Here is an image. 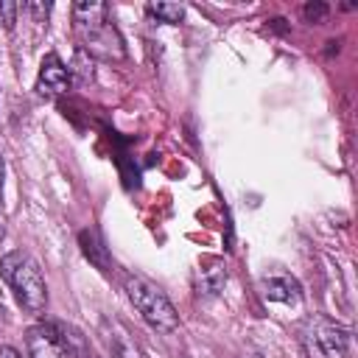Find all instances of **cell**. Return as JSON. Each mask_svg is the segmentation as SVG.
I'll return each instance as SVG.
<instances>
[{"label": "cell", "instance_id": "6da1fadb", "mask_svg": "<svg viewBox=\"0 0 358 358\" xmlns=\"http://www.w3.org/2000/svg\"><path fill=\"white\" fill-rule=\"evenodd\" d=\"M73 31L78 36V45L92 59H123L126 48L117 34V28L109 22V6L106 3H76L73 6Z\"/></svg>", "mask_w": 358, "mask_h": 358}, {"label": "cell", "instance_id": "7a4b0ae2", "mask_svg": "<svg viewBox=\"0 0 358 358\" xmlns=\"http://www.w3.org/2000/svg\"><path fill=\"white\" fill-rule=\"evenodd\" d=\"M0 277L11 285L20 308L31 316H42L45 308H48V282L42 277V268L39 263L22 252V249H14L8 255L0 257Z\"/></svg>", "mask_w": 358, "mask_h": 358}, {"label": "cell", "instance_id": "3957f363", "mask_svg": "<svg viewBox=\"0 0 358 358\" xmlns=\"http://www.w3.org/2000/svg\"><path fill=\"white\" fill-rule=\"evenodd\" d=\"M28 358H92L84 333L67 322H39L25 333Z\"/></svg>", "mask_w": 358, "mask_h": 358}, {"label": "cell", "instance_id": "277c9868", "mask_svg": "<svg viewBox=\"0 0 358 358\" xmlns=\"http://www.w3.org/2000/svg\"><path fill=\"white\" fill-rule=\"evenodd\" d=\"M123 291H126L129 302L134 305V310L143 316L145 324H151L159 333L179 330V313H176L173 302L168 299V294L159 285H154L151 280H145L140 274H126L123 277Z\"/></svg>", "mask_w": 358, "mask_h": 358}, {"label": "cell", "instance_id": "5b68a950", "mask_svg": "<svg viewBox=\"0 0 358 358\" xmlns=\"http://www.w3.org/2000/svg\"><path fill=\"white\" fill-rule=\"evenodd\" d=\"M296 333L308 358H344L350 350V330L319 313L308 316Z\"/></svg>", "mask_w": 358, "mask_h": 358}, {"label": "cell", "instance_id": "8992f818", "mask_svg": "<svg viewBox=\"0 0 358 358\" xmlns=\"http://www.w3.org/2000/svg\"><path fill=\"white\" fill-rule=\"evenodd\" d=\"M73 87V78H70V67L56 56V53H48L39 64V76H36V92L42 98H59L64 95L67 90Z\"/></svg>", "mask_w": 358, "mask_h": 358}, {"label": "cell", "instance_id": "52a82bcc", "mask_svg": "<svg viewBox=\"0 0 358 358\" xmlns=\"http://www.w3.org/2000/svg\"><path fill=\"white\" fill-rule=\"evenodd\" d=\"M98 336H101V341L106 344V350L112 352V358H143V352H140L134 336L129 333V327H126L123 322L103 316L101 324H98Z\"/></svg>", "mask_w": 358, "mask_h": 358}, {"label": "cell", "instance_id": "ba28073f", "mask_svg": "<svg viewBox=\"0 0 358 358\" xmlns=\"http://www.w3.org/2000/svg\"><path fill=\"white\" fill-rule=\"evenodd\" d=\"M260 294L268 302H299L302 299V288L291 274H268L260 280Z\"/></svg>", "mask_w": 358, "mask_h": 358}, {"label": "cell", "instance_id": "9c48e42d", "mask_svg": "<svg viewBox=\"0 0 358 358\" xmlns=\"http://www.w3.org/2000/svg\"><path fill=\"white\" fill-rule=\"evenodd\" d=\"M145 11L151 17H157L159 22H171V25L185 20V6H179V3H148Z\"/></svg>", "mask_w": 358, "mask_h": 358}, {"label": "cell", "instance_id": "30bf717a", "mask_svg": "<svg viewBox=\"0 0 358 358\" xmlns=\"http://www.w3.org/2000/svg\"><path fill=\"white\" fill-rule=\"evenodd\" d=\"M70 78L78 81V84H90L92 81V56L84 53L81 48L76 50V59H73V67H70Z\"/></svg>", "mask_w": 358, "mask_h": 358}, {"label": "cell", "instance_id": "8fae6325", "mask_svg": "<svg viewBox=\"0 0 358 358\" xmlns=\"http://www.w3.org/2000/svg\"><path fill=\"white\" fill-rule=\"evenodd\" d=\"M302 14H305L308 22H324L327 14H330V8H327L324 3H308V6L302 8Z\"/></svg>", "mask_w": 358, "mask_h": 358}, {"label": "cell", "instance_id": "7c38bea8", "mask_svg": "<svg viewBox=\"0 0 358 358\" xmlns=\"http://www.w3.org/2000/svg\"><path fill=\"white\" fill-rule=\"evenodd\" d=\"M17 14H20V3H11V0H3V3H0V17H3V25H6L8 31L14 28Z\"/></svg>", "mask_w": 358, "mask_h": 358}, {"label": "cell", "instance_id": "4fadbf2b", "mask_svg": "<svg viewBox=\"0 0 358 358\" xmlns=\"http://www.w3.org/2000/svg\"><path fill=\"white\" fill-rule=\"evenodd\" d=\"M20 8H22V11H31L36 22H42V20L48 17V11H50V6H42V3H25V6H20Z\"/></svg>", "mask_w": 358, "mask_h": 358}, {"label": "cell", "instance_id": "5bb4252c", "mask_svg": "<svg viewBox=\"0 0 358 358\" xmlns=\"http://www.w3.org/2000/svg\"><path fill=\"white\" fill-rule=\"evenodd\" d=\"M3 173H6V165H3V157H0V201H3ZM6 238V218H3V204H0V241Z\"/></svg>", "mask_w": 358, "mask_h": 358}, {"label": "cell", "instance_id": "9a60e30c", "mask_svg": "<svg viewBox=\"0 0 358 358\" xmlns=\"http://www.w3.org/2000/svg\"><path fill=\"white\" fill-rule=\"evenodd\" d=\"M0 358H22V355H20L14 347H8V344H6V347H0Z\"/></svg>", "mask_w": 358, "mask_h": 358}]
</instances>
